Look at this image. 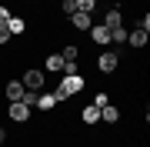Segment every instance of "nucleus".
Wrapping results in <instances>:
<instances>
[{"label": "nucleus", "mask_w": 150, "mask_h": 147, "mask_svg": "<svg viewBox=\"0 0 150 147\" xmlns=\"http://www.w3.org/2000/svg\"><path fill=\"white\" fill-rule=\"evenodd\" d=\"M20 84H23V87H27V90L40 94V90H43V84H47V74H43V70H37V67H30V70H23Z\"/></svg>", "instance_id": "f257e3e1"}, {"label": "nucleus", "mask_w": 150, "mask_h": 147, "mask_svg": "<svg viewBox=\"0 0 150 147\" xmlns=\"http://www.w3.org/2000/svg\"><path fill=\"white\" fill-rule=\"evenodd\" d=\"M80 120H83L87 127L100 124V107H93V104H90V107H83V110H80Z\"/></svg>", "instance_id": "9d476101"}, {"label": "nucleus", "mask_w": 150, "mask_h": 147, "mask_svg": "<svg viewBox=\"0 0 150 147\" xmlns=\"http://www.w3.org/2000/svg\"><path fill=\"white\" fill-rule=\"evenodd\" d=\"M60 13H64V17L77 13V0H60Z\"/></svg>", "instance_id": "f3484780"}, {"label": "nucleus", "mask_w": 150, "mask_h": 147, "mask_svg": "<svg viewBox=\"0 0 150 147\" xmlns=\"http://www.w3.org/2000/svg\"><path fill=\"white\" fill-rule=\"evenodd\" d=\"M30 110L33 107H27L23 100H10V104H7V117H10L13 124H27V120H30Z\"/></svg>", "instance_id": "f03ea898"}, {"label": "nucleus", "mask_w": 150, "mask_h": 147, "mask_svg": "<svg viewBox=\"0 0 150 147\" xmlns=\"http://www.w3.org/2000/svg\"><path fill=\"white\" fill-rule=\"evenodd\" d=\"M107 104H110V97H107V94H103V90H100V94H97V97H93V107H107Z\"/></svg>", "instance_id": "a211bd4d"}, {"label": "nucleus", "mask_w": 150, "mask_h": 147, "mask_svg": "<svg viewBox=\"0 0 150 147\" xmlns=\"http://www.w3.org/2000/svg\"><path fill=\"white\" fill-rule=\"evenodd\" d=\"M23 94H27V87H23L20 80H7V87H4V97L7 100H23Z\"/></svg>", "instance_id": "6e6552de"}, {"label": "nucleus", "mask_w": 150, "mask_h": 147, "mask_svg": "<svg viewBox=\"0 0 150 147\" xmlns=\"http://www.w3.org/2000/svg\"><path fill=\"white\" fill-rule=\"evenodd\" d=\"M60 57H64V60H77V57H80V47H77V44H64Z\"/></svg>", "instance_id": "2eb2a0df"}, {"label": "nucleus", "mask_w": 150, "mask_h": 147, "mask_svg": "<svg viewBox=\"0 0 150 147\" xmlns=\"http://www.w3.org/2000/svg\"><path fill=\"white\" fill-rule=\"evenodd\" d=\"M137 27H140V30H147V33H150V17H147V13H144V17H140V20H137Z\"/></svg>", "instance_id": "4be33fe9"}, {"label": "nucleus", "mask_w": 150, "mask_h": 147, "mask_svg": "<svg viewBox=\"0 0 150 147\" xmlns=\"http://www.w3.org/2000/svg\"><path fill=\"white\" fill-rule=\"evenodd\" d=\"M147 40H150V37H147V30H140V27L127 30V44L134 47V50H144V47H147Z\"/></svg>", "instance_id": "0eeeda50"}, {"label": "nucleus", "mask_w": 150, "mask_h": 147, "mask_svg": "<svg viewBox=\"0 0 150 147\" xmlns=\"http://www.w3.org/2000/svg\"><path fill=\"white\" fill-rule=\"evenodd\" d=\"M67 20H70V27L80 30V33H87V30L93 27V13H80V10H77V13H70Z\"/></svg>", "instance_id": "20e7f679"}, {"label": "nucleus", "mask_w": 150, "mask_h": 147, "mask_svg": "<svg viewBox=\"0 0 150 147\" xmlns=\"http://www.w3.org/2000/svg\"><path fill=\"white\" fill-rule=\"evenodd\" d=\"M64 74H80V67H77V60H64Z\"/></svg>", "instance_id": "6ab92c4d"}, {"label": "nucleus", "mask_w": 150, "mask_h": 147, "mask_svg": "<svg viewBox=\"0 0 150 147\" xmlns=\"http://www.w3.org/2000/svg\"><path fill=\"white\" fill-rule=\"evenodd\" d=\"M4 141H7V131H4V127H0V147H4Z\"/></svg>", "instance_id": "5701e85b"}, {"label": "nucleus", "mask_w": 150, "mask_h": 147, "mask_svg": "<svg viewBox=\"0 0 150 147\" xmlns=\"http://www.w3.org/2000/svg\"><path fill=\"white\" fill-rule=\"evenodd\" d=\"M110 44H117V47L127 44V27H113L110 30Z\"/></svg>", "instance_id": "4468645a"}, {"label": "nucleus", "mask_w": 150, "mask_h": 147, "mask_svg": "<svg viewBox=\"0 0 150 147\" xmlns=\"http://www.w3.org/2000/svg\"><path fill=\"white\" fill-rule=\"evenodd\" d=\"M100 120H103V124H117V120H120V110L113 107V104H107V107H100Z\"/></svg>", "instance_id": "ddd939ff"}, {"label": "nucleus", "mask_w": 150, "mask_h": 147, "mask_svg": "<svg viewBox=\"0 0 150 147\" xmlns=\"http://www.w3.org/2000/svg\"><path fill=\"white\" fill-rule=\"evenodd\" d=\"M43 70L60 74V70H64V57H60V54H47V60H43Z\"/></svg>", "instance_id": "9b49d317"}, {"label": "nucleus", "mask_w": 150, "mask_h": 147, "mask_svg": "<svg viewBox=\"0 0 150 147\" xmlns=\"http://www.w3.org/2000/svg\"><path fill=\"white\" fill-rule=\"evenodd\" d=\"M7 44H10V30L0 27V47H7Z\"/></svg>", "instance_id": "412c9836"}, {"label": "nucleus", "mask_w": 150, "mask_h": 147, "mask_svg": "<svg viewBox=\"0 0 150 147\" xmlns=\"http://www.w3.org/2000/svg\"><path fill=\"white\" fill-rule=\"evenodd\" d=\"M87 33H90V40H93L97 47H110V30L103 27V23H93V27L87 30Z\"/></svg>", "instance_id": "423d86ee"}, {"label": "nucleus", "mask_w": 150, "mask_h": 147, "mask_svg": "<svg viewBox=\"0 0 150 147\" xmlns=\"http://www.w3.org/2000/svg\"><path fill=\"white\" fill-rule=\"evenodd\" d=\"M103 27L107 30H113V27H123V13L113 7V10H107V17H103Z\"/></svg>", "instance_id": "f8f14e48"}, {"label": "nucleus", "mask_w": 150, "mask_h": 147, "mask_svg": "<svg viewBox=\"0 0 150 147\" xmlns=\"http://www.w3.org/2000/svg\"><path fill=\"white\" fill-rule=\"evenodd\" d=\"M7 20H10V7L0 4V27H7Z\"/></svg>", "instance_id": "aec40b11"}, {"label": "nucleus", "mask_w": 150, "mask_h": 147, "mask_svg": "<svg viewBox=\"0 0 150 147\" xmlns=\"http://www.w3.org/2000/svg\"><path fill=\"white\" fill-rule=\"evenodd\" d=\"M7 30H10V37H20V33L27 30V20H23V17H17V13H10V20H7Z\"/></svg>", "instance_id": "1a4fd4ad"}, {"label": "nucleus", "mask_w": 150, "mask_h": 147, "mask_svg": "<svg viewBox=\"0 0 150 147\" xmlns=\"http://www.w3.org/2000/svg\"><path fill=\"white\" fill-rule=\"evenodd\" d=\"M57 104H60V100H57V94H54V90H40V94H37V104H33V107L47 114V110H54Z\"/></svg>", "instance_id": "39448f33"}, {"label": "nucleus", "mask_w": 150, "mask_h": 147, "mask_svg": "<svg viewBox=\"0 0 150 147\" xmlns=\"http://www.w3.org/2000/svg\"><path fill=\"white\" fill-rule=\"evenodd\" d=\"M77 10L80 13H93L97 10V0H77Z\"/></svg>", "instance_id": "dca6fc26"}, {"label": "nucleus", "mask_w": 150, "mask_h": 147, "mask_svg": "<svg viewBox=\"0 0 150 147\" xmlns=\"http://www.w3.org/2000/svg\"><path fill=\"white\" fill-rule=\"evenodd\" d=\"M117 67H120V54L117 50H103V54L97 57V70L100 74H113Z\"/></svg>", "instance_id": "7ed1b4c3"}]
</instances>
